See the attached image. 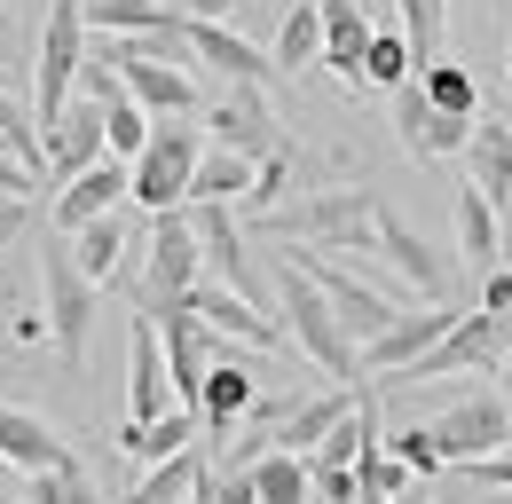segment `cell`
I'll return each mask as SVG.
<instances>
[{
	"label": "cell",
	"mask_w": 512,
	"mask_h": 504,
	"mask_svg": "<svg viewBox=\"0 0 512 504\" xmlns=\"http://www.w3.org/2000/svg\"><path fill=\"white\" fill-rule=\"evenodd\" d=\"M0 158H16V166H32V174H48V150H40V126H32V111L0 87Z\"/></svg>",
	"instance_id": "cell-35"
},
{
	"label": "cell",
	"mask_w": 512,
	"mask_h": 504,
	"mask_svg": "<svg viewBox=\"0 0 512 504\" xmlns=\"http://www.w3.org/2000/svg\"><path fill=\"white\" fill-rule=\"evenodd\" d=\"M24 504H103V497H95L87 465L71 457V465H48V473H24Z\"/></svg>",
	"instance_id": "cell-36"
},
{
	"label": "cell",
	"mask_w": 512,
	"mask_h": 504,
	"mask_svg": "<svg viewBox=\"0 0 512 504\" xmlns=\"http://www.w3.org/2000/svg\"><path fill=\"white\" fill-rule=\"evenodd\" d=\"M410 79H418V95H426L434 111H449V119H481V87H473V71H465V63L434 56V63H418Z\"/></svg>",
	"instance_id": "cell-31"
},
{
	"label": "cell",
	"mask_w": 512,
	"mask_h": 504,
	"mask_svg": "<svg viewBox=\"0 0 512 504\" xmlns=\"http://www.w3.org/2000/svg\"><path fill=\"white\" fill-rule=\"evenodd\" d=\"M465 473H473L481 489H512V441L497 449V457H481V465H465Z\"/></svg>",
	"instance_id": "cell-42"
},
{
	"label": "cell",
	"mask_w": 512,
	"mask_h": 504,
	"mask_svg": "<svg viewBox=\"0 0 512 504\" xmlns=\"http://www.w3.org/2000/svg\"><path fill=\"white\" fill-rule=\"evenodd\" d=\"M40 189V174L32 166H16V158H0V197H32Z\"/></svg>",
	"instance_id": "cell-44"
},
{
	"label": "cell",
	"mask_w": 512,
	"mask_h": 504,
	"mask_svg": "<svg viewBox=\"0 0 512 504\" xmlns=\"http://www.w3.org/2000/svg\"><path fill=\"white\" fill-rule=\"evenodd\" d=\"M497 347H505V315L489 308H457L449 315V331L418 355V363H402V386H418V378H449V371H489L497 363Z\"/></svg>",
	"instance_id": "cell-7"
},
{
	"label": "cell",
	"mask_w": 512,
	"mask_h": 504,
	"mask_svg": "<svg viewBox=\"0 0 512 504\" xmlns=\"http://www.w3.org/2000/svg\"><path fill=\"white\" fill-rule=\"evenodd\" d=\"M260 229H276V237H292V245H308V252H371L379 189H316L300 205L260 213Z\"/></svg>",
	"instance_id": "cell-2"
},
{
	"label": "cell",
	"mask_w": 512,
	"mask_h": 504,
	"mask_svg": "<svg viewBox=\"0 0 512 504\" xmlns=\"http://www.w3.org/2000/svg\"><path fill=\"white\" fill-rule=\"evenodd\" d=\"M166 410H182V402H174V386H166L158 323L134 315V323H127V418H134V426H150V418H166Z\"/></svg>",
	"instance_id": "cell-18"
},
{
	"label": "cell",
	"mask_w": 512,
	"mask_h": 504,
	"mask_svg": "<svg viewBox=\"0 0 512 504\" xmlns=\"http://www.w3.org/2000/svg\"><path fill=\"white\" fill-rule=\"evenodd\" d=\"M323 16V63L347 79V87H363V48H371V0H316Z\"/></svg>",
	"instance_id": "cell-23"
},
{
	"label": "cell",
	"mask_w": 512,
	"mask_h": 504,
	"mask_svg": "<svg viewBox=\"0 0 512 504\" xmlns=\"http://www.w3.org/2000/svg\"><path fill=\"white\" fill-rule=\"evenodd\" d=\"M229 8H237V0H190L182 16H205V24H229Z\"/></svg>",
	"instance_id": "cell-45"
},
{
	"label": "cell",
	"mask_w": 512,
	"mask_h": 504,
	"mask_svg": "<svg viewBox=\"0 0 512 504\" xmlns=\"http://www.w3.org/2000/svg\"><path fill=\"white\" fill-rule=\"evenodd\" d=\"M284 182H292V150H276V158H260L253 166V189H245V213H276V205H284Z\"/></svg>",
	"instance_id": "cell-39"
},
{
	"label": "cell",
	"mask_w": 512,
	"mask_h": 504,
	"mask_svg": "<svg viewBox=\"0 0 512 504\" xmlns=\"http://www.w3.org/2000/svg\"><path fill=\"white\" fill-rule=\"evenodd\" d=\"M394 134H402V150H410V158H457V150H465V134H473V119L434 111V103L418 95V79H402V87H394Z\"/></svg>",
	"instance_id": "cell-19"
},
{
	"label": "cell",
	"mask_w": 512,
	"mask_h": 504,
	"mask_svg": "<svg viewBox=\"0 0 512 504\" xmlns=\"http://www.w3.org/2000/svg\"><path fill=\"white\" fill-rule=\"evenodd\" d=\"M119 197H127V158H95L87 174L56 182V205H48V221H56V237H71V229H87V221L119 213Z\"/></svg>",
	"instance_id": "cell-17"
},
{
	"label": "cell",
	"mask_w": 512,
	"mask_h": 504,
	"mask_svg": "<svg viewBox=\"0 0 512 504\" xmlns=\"http://www.w3.org/2000/svg\"><path fill=\"white\" fill-rule=\"evenodd\" d=\"M497 378H505V402H512V339L497 347Z\"/></svg>",
	"instance_id": "cell-46"
},
{
	"label": "cell",
	"mask_w": 512,
	"mask_h": 504,
	"mask_svg": "<svg viewBox=\"0 0 512 504\" xmlns=\"http://www.w3.org/2000/svg\"><path fill=\"white\" fill-rule=\"evenodd\" d=\"M32 229V197H0V245H16Z\"/></svg>",
	"instance_id": "cell-43"
},
{
	"label": "cell",
	"mask_w": 512,
	"mask_h": 504,
	"mask_svg": "<svg viewBox=\"0 0 512 504\" xmlns=\"http://www.w3.org/2000/svg\"><path fill=\"white\" fill-rule=\"evenodd\" d=\"M79 56H87V16L79 0H48V24H40V71H32V126H56V111L79 87Z\"/></svg>",
	"instance_id": "cell-6"
},
{
	"label": "cell",
	"mask_w": 512,
	"mask_h": 504,
	"mask_svg": "<svg viewBox=\"0 0 512 504\" xmlns=\"http://www.w3.org/2000/svg\"><path fill=\"white\" fill-rule=\"evenodd\" d=\"M0 465H16V473H48V465H71V441L56 434L48 418L0 402Z\"/></svg>",
	"instance_id": "cell-22"
},
{
	"label": "cell",
	"mask_w": 512,
	"mask_h": 504,
	"mask_svg": "<svg viewBox=\"0 0 512 504\" xmlns=\"http://www.w3.org/2000/svg\"><path fill=\"white\" fill-rule=\"evenodd\" d=\"M182 308L213 331V339H245V347H284V323L268 308H253V300H237V292H221L213 276H197L190 292H182Z\"/></svg>",
	"instance_id": "cell-11"
},
{
	"label": "cell",
	"mask_w": 512,
	"mask_h": 504,
	"mask_svg": "<svg viewBox=\"0 0 512 504\" xmlns=\"http://www.w3.org/2000/svg\"><path fill=\"white\" fill-rule=\"evenodd\" d=\"M197 481H205V449H174V457H158V465H142V481H134L119 504H190Z\"/></svg>",
	"instance_id": "cell-27"
},
{
	"label": "cell",
	"mask_w": 512,
	"mask_h": 504,
	"mask_svg": "<svg viewBox=\"0 0 512 504\" xmlns=\"http://www.w3.org/2000/svg\"><path fill=\"white\" fill-rule=\"evenodd\" d=\"M197 276H205V260H197L190 205H166V213H150V237H142V284H134L142 315L182 308V292H190Z\"/></svg>",
	"instance_id": "cell-4"
},
{
	"label": "cell",
	"mask_w": 512,
	"mask_h": 504,
	"mask_svg": "<svg viewBox=\"0 0 512 504\" xmlns=\"http://www.w3.org/2000/svg\"><path fill=\"white\" fill-rule=\"evenodd\" d=\"M386 449L410 465V481H434L442 473V449H434V426H402V434H386Z\"/></svg>",
	"instance_id": "cell-40"
},
{
	"label": "cell",
	"mask_w": 512,
	"mask_h": 504,
	"mask_svg": "<svg viewBox=\"0 0 512 504\" xmlns=\"http://www.w3.org/2000/svg\"><path fill=\"white\" fill-rule=\"evenodd\" d=\"M64 245H71V260H79V276H87V284H111V276H119V260H127V221H119V213H103V221L71 229Z\"/></svg>",
	"instance_id": "cell-29"
},
{
	"label": "cell",
	"mask_w": 512,
	"mask_h": 504,
	"mask_svg": "<svg viewBox=\"0 0 512 504\" xmlns=\"http://www.w3.org/2000/svg\"><path fill=\"white\" fill-rule=\"evenodd\" d=\"M205 142H213V150H237V158H253V166L284 150L276 111H268V95H260V87H229V95L213 103V119H205Z\"/></svg>",
	"instance_id": "cell-10"
},
{
	"label": "cell",
	"mask_w": 512,
	"mask_h": 504,
	"mask_svg": "<svg viewBox=\"0 0 512 504\" xmlns=\"http://www.w3.org/2000/svg\"><path fill=\"white\" fill-rule=\"evenodd\" d=\"M87 32H119V40H182V16L166 0H79Z\"/></svg>",
	"instance_id": "cell-24"
},
{
	"label": "cell",
	"mask_w": 512,
	"mask_h": 504,
	"mask_svg": "<svg viewBox=\"0 0 512 504\" xmlns=\"http://www.w3.org/2000/svg\"><path fill=\"white\" fill-rule=\"evenodd\" d=\"M40 150H48V174H56V182L87 174L95 158H111V150H103V103L71 95L64 111H56V126H40Z\"/></svg>",
	"instance_id": "cell-16"
},
{
	"label": "cell",
	"mask_w": 512,
	"mask_h": 504,
	"mask_svg": "<svg viewBox=\"0 0 512 504\" xmlns=\"http://www.w3.org/2000/svg\"><path fill=\"white\" fill-rule=\"evenodd\" d=\"M182 48H190V63H213L229 87H268V79H276L268 48H253V40L229 32V24H205V16H182Z\"/></svg>",
	"instance_id": "cell-14"
},
{
	"label": "cell",
	"mask_w": 512,
	"mask_h": 504,
	"mask_svg": "<svg viewBox=\"0 0 512 504\" xmlns=\"http://www.w3.org/2000/svg\"><path fill=\"white\" fill-rule=\"evenodd\" d=\"M394 8H402L410 63H434V56H442V32H449V0H394Z\"/></svg>",
	"instance_id": "cell-37"
},
{
	"label": "cell",
	"mask_w": 512,
	"mask_h": 504,
	"mask_svg": "<svg viewBox=\"0 0 512 504\" xmlns=\"http://www.w3.org/2000/svg\"><path fill=\"white\" fill-rule=\"evenodd\" d=\"M394 504H434V497H426V489H402V497H394Z\"/></svg>",
	"instance_id": "cell-47"
},
{
	"label": "cell",
	"mask_w": 512,
	"mask_h": 504,
	"mask_svg": "<svg viewBox=\"0 0 512 504\" xmlns=\"http://www.w3.org/2000/svg\"><path fill=\"white\" fill-rule=\"evenodd\" d=\"M150 323H158V355H166V386H174V402L197 410V386H205V363H213L221 339H213L190 308H166V315H150Z\"/></svg>",
	"instance_id": "cell-13"
},
{
	"label": "cell",
	"mask_w": 512,
	"mask_h": 504,
	"mask_svg": "<svg viewBox=\"0 0 512 504\" xmlns=\"http://www.w3.org/2000/svg\"><path fill=\"white\" fill-rule=\"evenodd\" d=\"M253 371L237 363V355H221L213 347V363H205V386H197V441H221L245 410H253Z\"/></svg>",
	"instance_id": "cell-20"
},
{
	"label": "cell",
	"mask_w": 512,
	"mask_h": 504,
	"mask_svg": "<svg viewBox=\"0 0 512 504\" xmlns=\"http://www.w3.org/2000/svg\"><path fill=\"white\" fill-rule=\"evenodd\" d=\"M457 252H465L473 276H489V268L505 260V221H497V205H489L473 182L457 189Z\"/></svg>",
	"instance_id": "cell-26"
},
{
	"label": "cell",
	"mask_w": 512,
	"mask_h": 504,
	"mask_svg": "<svg viewBox=\"0 0 512 504\" xmlns=\"http://www.w3.org/2000/svg\"><path fill=\"white\" fill-rule=\"evenodd\" d=\"M95 292H103V284L79 276V260H71L64 237L40 252V300H48L40 315H48V339H56V355H64L71 371L87 363V339H95Z\"/></svg>",
	"instance_id": "cell-5"
},
{
	"label": "cell",
	"mask_w": 512,
	"mask_h": 504,
	"mask_svg": "<svg viewBox=\"0 0 512 504\" xmlns=\"http://www.w3.org/2000/svg\"><path fill=\"white\" fill-rule=\"evenodd\" d=\"M245 189H253V158H237V150H197L190 166V205H245Z\"/></svg>",
	"instance_id": "cell-28"
},
{
	"label": "cell",
	"mask_w": 512,
	"mask_h": 504,
	"mask_svg": "<svg viewBox=\"0 0 512 504\" xmlns=\"http://www.w3.org/2000/svg\"><path fill=\"white\" fill-rule=\"evenodd\" d=\"M371 252H386V260L402 268V284H410V292H426V300H449V276H457V268H449L442 245H434V237H418V229H410L402 213H386V205H379Z\"/></svg>",
	"instance_id": "cell-12"
},
{
	"label": "cell",
	"mask_w": 512,
	"mask_h": 504,
	"mask_svg": "<svg viewBox=\"0 0 512 504\" xmlns=\"http://www.w3.org/2000/svg\"><path fill=\"white\" fill-rule=\"evenodd\" d=\"M268 63H276V79H284V71H308V63H323V16H316V0H292V8H284Z\"/></svg>",
	"instance_id": "cell-30"
},
{
	"label": "cell",
	"mask_w": 512,
	"mask_h": 504,
	"mask_svg": "<svg viewBox=\"0 0 512 504\" xmlns=\"http://www.w3.org/2000/svg\"><path fill=\"white\" fill-rule=\"evenodd\" d=\"M292 260H300V268H308V276H316V292L323 300H331V315H339V331H347V339H355V347H363V339H379L386 323H394V300H386V292H371V284H363V276H347V268H339V260H323V252H292Z\"/></svg>",
	"instance_id": "cell-9"
},
{
	"label": "cell",
	"mask_w": 512,
	"mask_h": 504,
	"mask_svg": "<svg viewBox=\"0 0 512 504\" xmlns=\"http://www.w3.org/2000/svg\"><path fill=\"white\" fill-rule=\"evenodd\" d=\"M418 63H410V40H402V24H371V48H363V87H402Z\"/></svg>",
	"instance_id": "cell-34"
},
{
	"label": "cell",
	"mask_w": 512,
	"mask_h": 504,
	"mask_svg": "<svg viewBox=\"0 0 512 504\" xmlns=\"http://www.w3.org/2000/svg\"><path fill=\"white\" fill-rule=\"evenodd\" d=\"M457 158H465V182L505 213V205H512V126L505 119H473V134H465Z\"/></svg>",
	"instance_id": "cell-21"
},
{
	"label": "cell",
	"mask_w": 512,
	"mask_h": 504,
	"mask_svg": "<svg viewBox=\"0 0 512 504\" xmlns=\"http://www.w3.org/2000/svg\"><path fill=\"white\" fill-rule=\"evenodd\" d=\"M481 308H489V315H512V268H505V260L481 276Z\"/></svg>",
	"instance_id": "cell-41"
},
{
	"label": "cell",
	"mask_w": 512,
	"mask_h": 504,
	"mask_svg": "<svg viewBox=\"0 0 512 504\" xmlns=\"http://www.w3.org/2000/svg\"><path fill=\"white\" fill-rule=\"evenodd\" d=\"M449 315H457L449 300H434V308H418V315H394L379 339H363V347H355L363 378H394L402 363H418V355H426V347H434V339L449 331Z\"/></svg>",
	"instance_id": "cell-15"
},
{
	"label": "cell",
	"mask_w": 512,
	"mask_h": 504,
	"mask_svg": "<svg viewBox=\"0 0 512 504\" xmlns=\"http://www.w3.org/2000/svg\"><path fill=\"white\" fill-rule=\"evenodd\" d=\"M142 142H150V111L127 103V95H119V103H103V150H111V158H134Z\"/></svg>",
	"instance_id": "cell-38"
},
{
	"label": "cell",
	"mask_w": 512,
	"mask_h": 504,
	"mask_svg": "<svg viewBox=\"0 0 512 504\" xmlns=\"http://www.w3.org/2000/svg\"><path fill=\"white\" fill-rule=\"evenodd\" d=\"M355 410V386H339V394H308V402H292L276 426H268V449H292V457H308L339 418Z\"/></svg>",
	"instance_id": "cell-25"
},
{
	"label": "cell",
	"mask_w": 512,
	"mask_h": 504,
	"mask_svg": "<svg viewBox=\"0 0 512 504\" xmlns=\"http://www.w3.org/2000/svg\"><path fill=\"white\" fill-rule=\"evenodd\" d=\"M253 497L260 504H308V457H292V449H260V457H253Z\"/></svg>",
	"instance_id": "cell-33"
},
{
	"label": "cell",
	"mask_w": 512,
	"mask_h": 504,
	"mask_svg": "<svg viewBox=\"0 0 512 504\" xmlns=\"http://www.w3.org/2000/svg\"><path fill=\"white\" fill-rule=\"evenodd\" d=\"M205 150V126L190 119H150V142L127 158V197L142 213H166V205H190V166Z\"/></svg>",
	"instance_id": "cell-3"
},
{
	"label": "cell",
	"mask_w": 512,
	"mask_h": 504,
	"mask_svg": "<svg viewBox=\"0 0 512 504\" xmlns=\"http://www.w3.org/2000/svg\"><path fill=\"white\" fill-rule=\"evenodd\" d=\"M197 441V410H166V418H150V426H119V449H127L134 465H158V457H174V449H190Z\"/></svg>",
	"instance_id": "cell-32"
},
{
	"label": "cell",
	"mask_w": 512,
	"mask_h": 504,
	"mask_svg": "<svg viewBox=\"0 0 512 504\" xmlns=\"http://www.w3.org/2000/svg\"><path fill=\"white\" fill-rule=\"evenodd\" d=\"M505 441H512V402L505 394H465V402H449L442 418H434L442 465H481V457H497Z\"/></svg>",
	"instance_id": "cell-8"
},
{
	"label": "cell",
	"mask_w": 512,
	"mask_h": 504,
	"mask_svg": "<svg viewBox=\"0 0 512 504\" xmlns=\"http://www.w3.org/2000/svg\"><path fill=\"white\" fill-rule=\"evenodd\" d=\"M276 323H284V339H300V355L316 363L323 378H363V363H355V339L339 331V315H331V300L316 292V276L300 268V260H276Z\"/></svg>",
	"instance_id": "cell-1"
}]
</instances>
